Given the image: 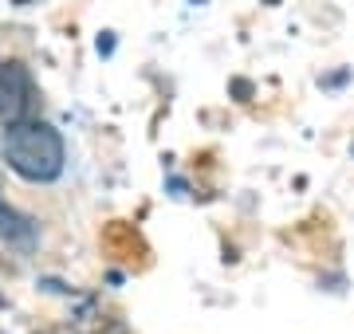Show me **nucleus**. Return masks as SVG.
I'll return each instance as SVG.
<instances>
[{
    "label": "nucleus",
    "instance_id": "423d86ee",
    "mask_svg": "<svg viewBox=\"0 0 354 334\" xmlns=\"http://www.w3.org/2000/svg\"><path fill=\"white\" fill-rule=\"evenodd\" d=\"M16 4H32V0H16Z\"/></svg>",
    "mask_w": 354,
    "mask_h": 334
},
{
    "label": "nucleus",
    "instance_id": "f03ea898",
    "mask_svg": "<svg viewBox=\"0 0 354 334\" xmlns=\"http://www.w3.org/2000/svg\"><path fill=\"white\" fill-rule=\"evenodd\" d=\"M36 106V83L20 59H0V122H20Z\"/></svg>",
    "mask_w": 354,
    "mask_h": 334
},
{
    "label": "nucleus",
    "instance_id": "20e7f679",
    "mask_svg": "<svg viewBox=\"0 0 354 334\" xmlns=\"http://www.w3.org/2000/svg\"><path fill=\"white\" fill-rule=\"evenodd\" d=\"M114 52V32H102L99 36V55H111Z\"/></svg>",
    "mask_w": 354,
    "mask_h": 334
},
{
    "label": "nucleus",
    "instance_id": "39448f33",
    "mask_svg": "<svg viewBox=\"0 0 354 334\" xmlns=\"http://www.w3.org/2000/svg\"><path fill=\"white\" fill-rule=\"evenodd\" d=\"M193 4H209V0H193Z\"/></svg>",
    "mask_w": 354,
    "mask_h": 334
},
{
    "label": "nucleus",
    "instance_id": "f257e3e1",
    "mask_svg": "<svg viewBox=\"0 0 354 334\" xmlns=\"http://www.w3.org/2000/svg\"><path fill=\"white\" fill-rule=\"evenodd\" d=\"M4 161L16 177L32 181V185H51L64 177L67 146L51 122H39L28 115L4 126Z\"/></svg>",
    "mask_w": 354,
    "mask_h": 334
},
{
    "label": "nucleus",
    "instance_id": "0eeeda50",
    "mask_svg": "<svg viewBox=\"0 0 354 334\" xmlns=\"http://www.w3.org/2000/svg\"><path fill=\"white\" fill-rule=\"evenodd\" d=\"M272 4H279V0H272Z\"/></svg>",
    "mask_w": 354,
    "mask_h": 334
},
{
    "label": "nucleus",
    "instance_id": "7ed1b4c3",
    "mask_svg": "<svg viewBox=\"0 0 354 334\" xmlns=\"http://www.w3.org/2000/svg\"><path fill=\"white\" fill-rule=\"evenodd\" d=\"M39 236V224L28 213H20V208H12L4 197H0V240L12 248H32Z\"/></svg>",
    "mask_w": 354,
    "mask_h": 334
}]
</instances>
